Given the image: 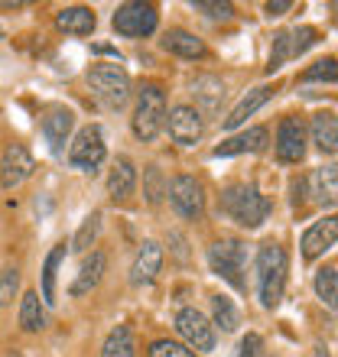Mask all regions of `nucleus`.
Segmentation results:
<instances>
[{
	"label": "nucleus",
	"mask_w": 338,
	"mask_h": 357,
	"mask_svg": "<svg viewBox=\"0 0 338 357\" xmlns=\"http://www.w3.org/2000/svg\"><path fill=\"white\" fill-rule=\"evenodd\" d=\"M33 172H36V160L29 156V150L23 143H10L7 150H3V160H0V185L7 188V192H13Z\"/></svg>",
	"instance_id": "nucleus-9"
},
{
	"label": "nucleus",
	"mask_w": 338,
	"mask_h": 357,
	"mask_svg": "<svg viewBox=\"0 0 338 357\" xmlns=\"http://www.w3.org/2000/svg\"><path fill=\"white\" fill-rule=\"evenodd\" d=\"M147 354H150V357H196L192 351L186 348V344H179V341H169V338L153 341Z\"/></svg>",
	"instance_id": "nucleus-34"
},
{
	"label": "nucleus",
	"mask_w": 338,
	"mask_h": 357,
	"mask_svg": "<svg viewBox=\"0 0 338 357\" xmlns=\"http://www.w3.org/2000/svg\"><path fill=\"white\" fill-rule=\"evenodd\" d=\"M111 26L117 29L121 36L140 39V36L156 33V26H160V13H156L153 3H140V0H133V3H121V7L114 10Z\"/></svg>",
	"instance_id": "nucleus-6"
},
{
	"label": "nucleus",
	"mask_w": 338,
	"mask_h": 357,
	"mask_svg": "<svg viewBox=\"0 0 338 357\" xmlns=\"http://www.w3.org/2000/svg\"><path fill=\"white\" fill-rule=\"evenodd\" d=\"M302 82H329V85H335L338 82V62L335 59H319L316 66H309L306 72H302Z\"/></svg>",
	"instance_id": "nucleus-32"
},
{
	"label": "nucleus",
	"mask_w": 338,
	"mask_h": 357,
	"mask_svg": "<svg viewBox=\"0 0 338 357\" xmlns=\"http://www.w3.org/2000/svg\"><path fill=\"white\" fill-rule=\"evenodd\" d=\"M237 357H263V338L257 335V331H251V335L241 338V344H237Z\"/></svg>",
	"instance_id": "nucleus-37"
},
{
	"label": "nucleus",
	"mask_w": 338,
	"mask_h": 357,
	"mask_svg": "<svg viewBox=\"0 0 338 357\" xmlns=\"http://www.w3.org/2000/svg\"><path fill=\"white\" fill-rule=\"evenodd\" d=\"M309 137L322 153H338V117L335 114H316L309 123Z\"/></svg>",
	"instance_id": "nucleus-22"
},
{
	"label": "nucleus",
	"mask_w": 338,
	"mask_h": 357,
	"mask_svg": "<svg viewBox=\"0 0 338 357\" xmlns=\"http://www.w3.org/2000/svg\"><path fill=\"white\" fill-rule=\"evenodd\" d=\"M62 257H66V244H56L43 264V305H56V273Z\"/></svg>",
	"instance_id": "nucleus-25"
},
{
	"label": "nucleus",
	"mask_w": 338,
	"mask_h": 357,
	"mask_svg": "<svg viewBox=\"0 0 338 357\" xmlns=\"http://www.w3.org/2000/svg\"><path fill=\"white\" fill-rule=\"evenodd\" d=\"M7 357H20V354H17V351H10V354H7Z\"/></svg>",
	"instance_id": "nucleus-39"
},
{
	"label": "nucleus",
	"mask_w": 338,
	"mask_h": 357,
	"mask_svg": "<svg viewBox=\"0 0 338 357\" xmlns=\"http://www.w3.org/2000/svg\"><path fill=\"white\" fill-rule=\"evenodd\" d=\"M176 331L182 335L189 348L196 351H215V325L196 309H182L176 315Z\"/></svg>",
	"instance_id": "nucleus-11"
},
{
	"label": "nucleus",
	"mask_w": 338,
	"mask_h": 357,
	"mask_svg": "<svg viewBox=\"0 0 338 357\" xmlns=\"http://www.w3.org/2000/svg\"><path fill=\"white\" fill-rule=\"evenodd\" d=\"M212 319H215V325L221 331H235L237 328V309L235 302L228 299V296H212Z\"/></svg>",
	"instance_id": "nucleus-29"
},
{
	"label": "nucleus",
	"mask_w": 338,
	"mask_h": 357,
	"mask_svg": "<svg viewBox=\"0 0 338 357\" xmlns=\"http://www.w3.org/2000/svg\"><path fill=\"white\" fill-rule=\"evenodd\" d=\"M316 292H319V299L329 305V309L338 312V270L332 266H322L316 273Z\"/></svg>",
	"instance_id": "nucleus-28"
},
{
	"label": "nucleus",
	"mask_w": 338,
	"mask_h": 357,
	"mask_svg": "<svg viewBox=\"0 0 338 357\" xmlns=\"http://www.w3.org/2000/svg\"><path fill=\"white\" fill-rule=\"evenodd\" d=\"M101 357H137V344H133V331L127 325H117V328L104 338Z\"/></svg>",
	"instance_id": "nucleus-26"
},
{
	"label": "nucleus",
	"mask_w": 338,
	"mask_h": 357,
	"mask_svg": "<svg viewBox=\"0 0 338 357\" xmlns=\"http://www.w3.org/2000/svg\"><path fill=\"white\" fill-rule=\"evenodd\" d=\"M273 91H277V88H270V85H260V88H254V91H247L244 98L231 107V114L221 121V127H225V130H237V127H241V123H244L254 111H260L263 104L270 101Z\"/></svg>",
	"instance_id": "nucleus-17"
},
{
	"label": "nucleus",
	"mask_w": 338,
	"mask_h": 357,
	"mask_svg": "<svg viewBox=\"0 0 338 357\" xmlns=\"http://www.w3.org/2000/svg\"><path fill=\"white\" fill-rule=\"evenodd\" d=\"M169 137L179 143V146H192V143L202 140V133H205V121H202V111L192 107V104H176L172 111H169Z\"/></svg>",
	"instance_id": "nucleus-10"
},
{
	"label": "nucleus",
	"mask_w": 338,
	"mask_h": 357,
	"mask_svg": "<svg viewBox=\"0 0 338 357\" xmlns=\"http://www.w3.org/2000/svg\"><path fill=\"white\" fill-rule=\"evenodd\" d=\"M192 7H196L198 13H205L208 20H231L235 17V7H231V3H218V0H196Z\"/></svg>",
	"instance_id": "nucleus-36"
},
{
	"label": "nucleus",
	"mask_w": 338,
	"mask_h": 357,
	"mask_svg": "<svg viewBox=\"0 0 338 357\" xmlns=\"http://www.w3.org/2000/svg\"><path fill=\"white\" fill-rule=\"evenodd\" d=\"M104 270H108V257L101 254V250H94L91 257H84V264H82V270H78V276H75V282H72V289H68V296H84V292H91L98 282H101V276H104Z\"/></svg>",
	"instance_id": "nucleus-21"
},
{
	"label": "nucleus",
	"mask_w": 338,
	"mask_h": 357,
	"mask_svg": "<svg viewBox=\"0 0 338 357\" xmlns=\"http://www.w3.org/2000/svg\"><path fill=\"white\" fill-rule=\"evenodd\" d=\"M290 33H293V56H302L306 49H312L319 43V29H312V26H296Z\"/></svg>",
	"instance_id": "nucleus-35"
},
{
	"label": "nucleus",
	"mask_w": 338,
	"mask_h": 357,
	"mask_svg": "<svg viewBox=\"0 0 338 357\" xmlns=\"http://www.w3.org/2000/svg\"><path fill=\"white\" fill-rule=\"evenodd\" d=\"M166 123V94L160 85H143L137 94V107H133V133L143 143L156 140V133Z\"/></svg>",
	"instance_id": "nucleus-3"
},
{
	"label": "nucleus",
	"mask_w": 338,
	"mask_h": 357,
	"mask_svg": "<svg viewBox=\"0 0 338 357\" xmlns=\"http://www.w3.org/2000/svg\"><path fill=\"white\" fill-rule=\"evenodd\" d=\"M20 328L23 331H39L46 328V309L39 302V292H23V302H20Z\"/></svg>",
	"instance_id": "nucleus-24"
},
{
	"label": "nucleus",
	"mask_w": 338,
	"mask_h": 357,
	"mask_svg": "<svg viewBox=\"0 0 338 357\" xmlns=\"http://www.w3.org/2000/svg\"><path fill=\"white\" fill-rule=\"evenodd\" d=\"M98 231H101V215L94 211V215H88L84 218V225L78 227V234H75V241H72V250H88V247L94 244V237H98Z\"/></svg>",
	"instance_id": "nucleus-31"
},
{
	"label": "nucleus",
	"mask_w": 338,
	"mask_h": 357,
	"mask_svg": "<svg viewBox=\"0 0 338 357\" xmlns=\"http://www.w3.org/2000/svg\"><path fill=\"white\" fill-rule=\"evenodd\" d=\"M137 185V169H133V162L127 156L121 160H114L111 172H108V195L111 198H127Z\"/></svg>",
	"instance_id": "nucleus-23"
},
{
	"label": "nucleus",
	"mask_w": 338,
	"mask_h": 357,
	"mask_svg": "<svg viewBox=\"0 0 338 357\" xmlns=\"http://www.w3.org/2000/svg\"><path fill=\"white\" fill-rule=\"evenodd\" d=\"M104 156H108V146H104V133L98 123L82 127L75 140L68 143V162H72V169L94 172L104 162Z\"/></svg>",
	"instance_id": "nucleus-7"
},
{
	"label": "nucleus",
	"mask_w": 338,
	"mask_h": 357,
	"mask_svg": "<svg viewBox=\"0 0 338 357\" xmlns=\"http://www.w3.org/2000/svg\"><path fill=\"white\" fill-rule=\"evenodd\" d=\"M290 59H296L293 56V33L290 29H283V33L273 36V52H270V62H267V72L273 75V72H277L283 62H290Z\"/></svg>",
	"instance_id": "nucleus-30"
},
{
	"label": "nucleus",
	"mask_w": 338,
	"mask_h": 357,
	"mask_svg": "<svg viewBox=\"0 0 338 357\" xmlns=\"http://www.w3.org/2000/svg\"><path fill=\"white\" fill-rule=\"evenodd\" d=\"M277 160L302 162L306 160V127L300 117H283L277 127Z\"/></svg>",
	"instance_id": "nucleus-12"
},
{
	"label": "nucleus",
	"mask_w": 338,
	"mask_h": 357,
	"mask_svg": "<svg viewBox=\"0 0 338 357\" xmlns=\"http://www.w3.org/2000/svg\"><path fill=\"white\" fill-rule=\"evenodd\" d=\"M163 49L179 59H205L208 56L205 43H202L196 33H189V29H169L166 36H163Z\"/></svg>",
	"instance_id": "nucleus-19"
},
{
	"label": "nucleus",
	"mask_w": 338,
	"mask_h": 357,
	"mask_svg": "<svg viewBox=\"0 0 338 357\" xmlns=\"http://www.w3.org/2000/svg\"><path fill=\"white\" fill-rule=\"evenodd\" d=\"M221 98H225V85H221V78L215 75H202L196 82V101L205 107L208 114L218 111V104H221Z\"/></svg>",
	"instance_id": "nucleus-27"
},
{
	"label": "nucleus",
	"mask_w": 338,
	"mask_h": 357,
	"mask_svg": "<svg viewBox=\"0 0 338 357\" xmlns=\"http://www.w3.org/2000/svg\"><path fill=\"white\" fill-rule=\"evenodd\" d=\"M286 286V250L280 244H263L257 250V289L263 309H277Z\"/></svg>",
	"instance_id": "nucleus-1"
},
{
	"label": "nucleus",
	"mask_w": 338,
	"mask_h": 357,
	"mask_svg": "<svg viewBox=\"0 0 338 357\" xmlns=\"http://www.w3.org/2000/svg\"><path fill=\"white\" fill-rule=\"evenodd\" d=\"M290 7H293L290 0H270V3H267L263 10H267V17H283V13H286Z\"/></svg>",
	"instance_id": "nucleus-38"
},
{
	"label": "nucleus",
	"mask_w": 338,
	"mask_h": 357,
	"mask_svg": "<svg viewBox=\"0 0 338 357\" xmlns=\"http://www.w3.org/2000/svg\"><path fill=\"white\" fill-rule=\"evenodd\" d=\"M267 140H270L267 127H251V130L237 133V137H231V140L218 143V146H215V156H241V153H260V150H267Z\"/></svg>",
	"instance_id": "nucleus-18"
},
{
	"label": "nucleus",
	"mask_w": 338,
	"mask_h": 357,
	"mask_svg": "<svg viewBox=\"0 0 338 357\" xmlns=\"http://www.w3.org/2000/svg\"><path fill=\"white\" fill-rule=\"evenodd\" d=\"M208 264L212 270L228 280L235 289H244L247 280H244V270H247V250L241 241H218V244L208 247Z\"/></svg>",
	"instance_id": "nucleus-5"
},
{
	"label": "nucleus",
	"mask_w": 338,
	"mask_h": 357,
	"mask_svg": "<svg viewBox=\"0 0 338 357\" xmlns=\"http://www.w3.org/2000/svg\"><path fill=\"white\" fill-rule=\"evenodd\" d=\"M309 192L312 202L319 208H335L338 205V162H325L309 176Z\"/></svg>",
	"instance_id": "nucleus-16"
},
{
	"label": "nucleus",
	"mask_w": 338,
	"mask_h": 357,
	"mask_svg": "<svg viewBox=\"0 0 338 357\" xmlns=\"http://www.w3.org/2000/svg\"><path fill=\"white\" fill-rule=\"evenodd\" d=\"M221 208L231 221L241 227H260L270 218V202L257 192L254 185H231L221 195Z\"/></svg>",
	"instance_id": "nucleus-2"
},
{
	"label": "nucleus",
	"mask_w": 338,
	"mask_h": 357,
	"mask_svg": "<svg viewBox=\"0 0 338 357\" xmlns=\"http://www.w3.org/2000/svg\"><path fill=\"white\" fill-rule=\"evenodd\" d=\"M72 123H75V117H72L68 107H52V111H46V117H43V133H46V143H49V150H52V156H62V153H66V140H68Z\"/></svg>",
	"instance_id": "nucleus-15"
},
{
	"label": "nucleus",
	"mask_w": 338,
	"mask_h": 357,
	"mask_svg": "<svg viewBox=\"0 0 338 357\" xmlns=\"http://www.w3.org/2000/svg\"><path fill=\"white\" fill-rule=\"evenodd\" d=\"M169 202L182 218L198 221L205 215V188L196 176H176L169 182Z\"/></svg>",
	"instance_id": "nucleus-8"
},
{
	"label": "nucleus",
	"mask_w": 338,
	"mask_h": 357,
	"mask_svg": "<svg viewBox=\"0 0 338 357\" xmlns=\"http://www.w3.org/2000/svg\"><path fill=\"white\" fill-rule=\"evenodd\" d=\"M56 26L72 36H91V29L98 26L91 7H62L56 13Z\"/></svg>",
	"instance_id": "nucleus-20"
},
{
	"label": "nucleus",
	"mask_w": 338,
	"mask_h": 357,
	"mask_svg": "<svg viewBox=\"0 0 338 357\" xmlns=\"http://www.w3.org/2000/svg\"><path fill=\"white\" fill-rule=\"evenodd\" d=\"M88 85L108 107H124L131 98V75L117 62H98L88 72Z\"/></svg>",
	"instance_id": "nucleus-4"
},
{
	"label": "nucleus",
	"mask_w": 338,
	"mask_h": 357,
	"mask_svg": "<svg viewBox=\"0 0 338 357\" xmlns=\"http://www.w3.org/2000/svg\"><path fill=\"white\" fill-rule=\"evenodd\" d=\"M163 270V247L156 241H147V244L137 250L133 257V266H131V282L133 286H150Z\"/></svg>",
	"instance_id": "nucleus-14"
},
{
	"label": "nucleus",
	"mask_w": 338,
	"mask_h": 357,
	"mask_svg": "<svg viewBox=\"0 0 338 357\" xmlns=\"http://www.w3.org/2000/svg\"><path fill=\"white\" fill-rule=\"evenodd\" d=\"M17 286H20L17 264H3V270H0V305H10V299H13Z\"/></svg>",
	"instance_id": "nucleus-33"
},
{
	"label": "nucleus",
	"mask_w": 338,
	"mask_h": 357,
	"mask_svg": "<svg viewBox=\"0 0 338 357\" xmlns=\"http://www.w3.org/2000/svg\"><path fill=\"white\" fill-rule=\"evenodd\" d=\"M335 241H338V215H329V218H322V221H316V225L302 234V257H306V260H316V257L325 254Z\"/></svg>",
	"instance_id": "nucleus-13"
},
{
	"label": "nucleus",
	"mask_w": 338,
	"mask_h": 357,
	"mask_svg": "<svg viewBox=\"0 0 338 357\" xmlns=\"http://www.w3.org/2000/svg\"><path fill=\"white\" fill-rule=\"evenodd\" d=\"M335 10H338V3H335Z\"/></svg>",
	"instance_id": "nucleus-40"
}]
</instances>
